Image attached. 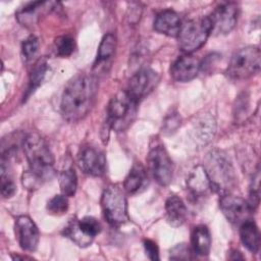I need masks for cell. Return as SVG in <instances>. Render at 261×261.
Returning <instances> with one entry per match:
<instances>
[{"mask_svg": "<svg viewBox=\"0 0 261 261\" xmlns=\"http://www.w3.org/2000/svg\"><path fill=\"white\" fill-rule=\"evenodd\" d=\"M101 206L105 219L112 226H120L127 221V202L119 186L110 185L104 190Z\"/></svg>", "mask_w": 261, "mask_h": 261, "instance_id": "obj_4", "label": "cell"}, {"mask_svg": "<svg viewBox=\"0 0 261 261\" xmlns=\"http://www.w3.org/2000/svg\"><path fill=\"white\" fill-rule=\"evenodd\" d=\"M219 207L226 219L233 224H242L251 219L250 217L254 212L248 201L230 194H224L220 197Z\"/></svg>", "mask_w": 261, "mask_h": 261, "instance_id": "obj_10", "label": "cell"}, {"mask_svg": "<svg viewBox=\"0 0 261 261\" xmlns=\"http://www.w3.org/2000/svg\"><path fill=\"white\" fill-rule=\"evenodd\" d=\"M68 209V199L63 194L55 195L47 203V211L52 215H62Z\"/></svg>", "mask_w": 261, "mask_h": 261, "instance_id": "obj_28", "label": "cell"}, {"mask_svg": "<svg viewBox=\"0 0 261 261\" xmlns=\"http://www.w3.org/2000/svg\"><path fill=\"white\" fill-rule=\"evenodd\" d=\"M75 48L74 39L69 36H60L55 39V49L59 56L67 57L71 55Z\"/></svg>", "mask_w": 261, "mask_h": 261, "instance_id": "obj_29", "label": "cell"}, {"mask_svg": "<svg viewBox=\"0 0 261 261\" xmlns=\"http://www.w3.org/2000/svg\"><path fill=\"white\" fill-rule=\"evenodd\" d=\"M206 171L210 177L213 189H227L231 187L236 180L232 165L222 152H211L209 154L208 168Z\"/></svg>", "mask_w": 261, "mask_h": 261, "instance_id": "obj_7", "label": "cell"}, {"mask_svg": "<svg viewBox=\"0 0 261 261\" xmlns=\"http://www.w3.org/2000/svg\"><path fill=\"white\" fill-rule=\"evenodd\" d=\"M137 104L126 91H120L113 96L107 107L106 125L108 128L122 130L128 126L135 116Z\"/></svg>", "mask_w": 261, "mask_h": 261, "instance_id": "obj_5", "label": "cell"}, {"mask_svg": "<svg viewBox=\"0 0 261 261\" xmlns=\"http://www.w3.org/2000/svg\"><path fill=\"white\" fill-rule=\"evenodd\" d=\"M201 69V62L195 56L185 54L177 57L170 67V75L176 82L186 83L195 79Z\"/></svg>", "mask_w": 261, "mask_h": 261, "instance_id": "obj_14", "label": "cell"}, {"mask_svg": "<svg viewBox=\"0 0 261 261\" xmlns=\"http://www.w3.org/2000/svg\"><path fill=\"white\" fill-rule=\"evenodd\" d=\"M0 178H1V195L3 198H10L16 192V186L8 170V158H1L0 167Z\"/></svg>", "mask_w": 261, "mask_h": 261, "instance_id": "obj_24", "label": "cell"}, {"mask_svg": "<svg viewBox=\"0 0 261 261\" xmlns=\"http://www.w3.org/2000/svg\"><path fill=\"white\" fill-rule=\"evenodd\" d=\"M187 188L195 197L205 196L213 190L212 182L204 166L197 165L191 170L187 178Z\"/></svg>", "mask_w": 261, "mask_h": 261, "instance_id": "obj_15", "label": "cell"}, {"mask_svg": "<svg viewBox=\"0 0 261 261\" xmlns=\"http://www.w3.org/2000/svg\"><path fill=\"white\" fill-rule=\"evenodd\" d=\"M98 91L97 81L88 74L79 73L65 86L60 102L62 116L69 122L83 119L91 111Z\"/></svg>", "mask_w": 261, "mask_h": 261, "instance_id": "obj_1", "label": "cell"}, {"mask_svg": "<svg viewBox=\"0 0 261 261\" xmlns=\"http://www.w3.org/2000/svg\"><path fill=\"white\" fill-rule=\"evenodd\" d=\"M144 248L146 251L147 256L150 260H159V249L155 242L151 240H145L144 241Z\"/></svg>", "mask_w": 261, "mask_h": 261, "instance_id": "obj_33", "label": "cell"}, {"mask_svg": "<svg viewBox=\"0 0 261 261\" xmlns=\"http://www.w3.org/2000/svg\"><path fill=\"white\" fill-rule=\"evenodd\" d=\"M240 239L242 244L251 253L256 254L260 246V233L256 223L252 219H248L241 224Z\"/></svg>", "mask_w": 261, "mask_h": 261, "instance_id": "obj_20", "label": "cell"}, {"mask_svg": "<svg viewBox=\"0 0 261 261\" xmlns=\"http://www.w3.org/2000/svg\"><path fill=\"white\" fill-rule=\"evenodd\" d=\"M146 180V170L144 166L137 162L133 165L123 182V190L128 194H136L144 186Z\"/></svg>", "mask_w": 261, "mask_h": 261, "instance_id": "obj_21", "label": "cell"}, {"mask_svg": "<svg viewBox=\"0 0 261 261\" xmlns=\"http://www.w3.org/2000/svg\"><path fill=\"white\" fill-rule=\"evenodd\" d=\"M63 233L65 237L70 239L73 243H75L80 247H87L89 246L93 240L87 238L79 228L77 219H71L67 225L64 227Z\"/></svg>", "mask_w": 261, "mask_h": 261, "instance_id": "obj_25", "label": "cell"}, {"mask_svg": "<svg viewBox=\"0 0 261 261\" xmlns=\"http://www.w3.org/2000/svg\"><path fill=\"white\" fill-rule=\"evenodd\" d=\"M39 49V40L35 36H30L21 44V54L25 61L31 60Z\"/></svg>", "mask_w": 261, "mask_h": 261, "instance_id": "obj_30", "label": "cell"}, {"mask_svg": "<svg viewBox=\"0 0 261 261\" xmlns=\"http://www.w3.org/2000/svg\"><path fill=\"white\" fill-rule=\"evenodd\" d=\"M165 212L166 220L171 226H181L187 220L188 210L186 204L176 195H171L166 199Z\"/></svg>", "mask_w": 261, "mask_h": 261, "instance_id": "obj_17", "label": "cell"}, {"mask_svg": "<svg viewBox=\"0 0 261 261\" xmlns=\"http://www.w3.org/2000/svg\"><path fill=\"white\" fill-rule=\"evenodd\" d=\"M153 28L159 34L168 37H177L181 28V21L175 11L166 9L156 15Z\"/></svg>", "mask_w": 261, "mask_h": 261, "instance_id": "obj_16", "label": "cell"}, {"mask_svg": "<svg viewBox=\"0 0 261 261\" xmlns=\"http://www.w3.org/2000/svg\"><path fill=\"white\" fill-rule=\"evenodd\" d=\"M192 250L196 255L207 256L211 248V236L206 225L200 224L193 228L191 234Z\"/></svg>", "mask_w": 261, "mask_h": 261, "instance_id": "obj_19", "label": "cell"}, {"mask_svg": "<svg viewBox=\"0 0 261 261\" xmlns=\"http://www.w3.org/2000/svg\"><path fill=\"white\" fill-rule=\"evenodd\" d=\"M47 71H48V62H47L46 58L38 59L36 61V63L34 64L33 68L31 70V73H30L28 89H27L25 95L23 97L24 100L28 99L39 88V86L44 81Z\"/></svg>", "mask_w": 261, "mask_h": 261, "instance_id": "obj_22", "label": "cell"}, {"mask_svg": "<svg viewBox=\"0 0 261 261\" xmlns=\"http://www.w3.org/2000/svg\"><path fill=\"white\" fill-rule=\"evenodd\" d=\"M212 33L216 35H226L230 33L237 24L239 17V6L234 2H225L218 5L209 15Z\"/></svg>", "mask_w": 261, "mask_h": 261, "instance_id": "obj_11", "label": "cell"}, {"mask_svg": "<svg viewBox=\"0 0 261 261\" xmlns=\"http://www.w3.org/2000/svg\"><path fill=\"white\" fill-rule=\"evenodd\" d=\"M22 149L31 172L40 180L50 179L54 175V157L41 136L36 133L27 135L22 140Z\"/></svg>", "mask_w": 261, "mask_h": 261, "instance_id": "obj_2", "label": "cell"}, {"mask_svg": "<svg viewBox=\"0 0 261 261\" xmlns=\"http://www.w3.org/2000/svg\"><path fill=\"white\" fill-rule=\"evenodd\" d=\"M115 48H116V37L112 33H108L104 35L98 48L97 62H102L110 58L114 54Z\"/></svg>", "mask_w": 261, "mask_h": 261, "instance_id": "obj_26", "label": "cell"}, {"mask_svg": "<svg viewBox=\"0 0 261 261\" xmlns=\"http://www.w3.org/2000/svg\"><path fill=\"white\" fill-rule=\"evenodd\" d=\"M77 225L81 231L91 240H93L101 231L100 222L92 216H86V217H83L82 219H79Z\"/></svg>", "mask_w": 261, "mask_h": 261, "instance_id": "obj_27", "label": "cell"}, {"mask_svg": "<svg viewBox=\"0 0 261 261\" xmlns=\"http://www.w3.org/2000/svg\"><path fill=\"white\" fill-rule=\"evenodd\" d=\"M260 49L247 46L237 51L227 66L226 73L232 80H244L256 74L260 69Z\"/></svg>", "mask_w": 261, "mask_h": 261, "instance_id": "obj_6", "label": "cell"}, {"mask_svg": "<svg viewBox=\"0 0 261 261\" xmlns=\"http://www.w3.org/2000/svg\"><path fill=\"white\" fill-rule=\"evenodd\" d=\"M179 124H180V117H179L178 113H176V112L171 113L165 118L163 129L165 133L175 132V129L179 126Z\"/></svg>", "mask_w": 261, "mask_h": 261, "instance_id": "obj_32", "label": "cell"}, {"mask_svg": "<svg viewBox=\"0 0 261 261\" xmlns=\"http://www.w3.org/2000/svg\"><path fill=\"white\" fill-rule=\"evenodd\" d=\"M149 169L160 186H168L173 175V163L163 145L151 147L148 155Z\"/></svg>", "mask_w": 261, "mask_h": 261, "instance_id": "obj_8", "label": "cell"}, {"mask_svg": "<svg viewBox=\"0 0 261 261\" xmlns=\"http://www.w3.org/2000/svg\"><path fill=\"white\" fill-rule=\"evenodd\" d=\"M59 187L61 193L66 197H72L77 188V176L72 167L62 170L59 174Z\"/></svg>", "mask_w": 261, "mask_h": 261, "instance_id": "obj_23", "label": "cell"}, {"mask_svg": "<svg viewBox=\"0 0 261 261\" xmlns=\"http://www.w3.org/2000/svg\"><path fill=\"white\" fill-rule=\"evenodd\" d=\"M52 4V2L48 1L30 2L16 12V18L22 25L32 27L38 21L42 12H44Z\"/></svg>", "mask_w": 261, "mask_h": 261, "instance_id": "obj_18", "label": "cell"}, {"mask_svg": "<svg viewBox=\"0 0 261 261\" xmlns=\"http://www.w3.org/2000/svg\"><path fill=\"white\" fill-rule=\"evenodd\" d=\"M231 254H233V256H230V257H229V259L236 260V259H243V258H244V257L241 255V253H240L239 251H236V250H233V251L231 252Z\"/></svg>", "mask_w": 261, "mask_h": 261, "instance_id": "obj_34", "label": "cell"}, {"mask_svg": "<svg viewBox=\"0 0 261 261\" xmlns=\"http://www.w3.org/2000/svg\"><path fill=\"white\" fill-rule=\"evenodd\" d=\"M15 232L22 250L34 252L39 244L40 232L36 223L27 215H20L15 220Z\"/></svg>", "mask_w": 261, "mask_h": 261, "instance_id": "obj_13", "label": "cell"}, {"mask_svg": "<svg viewBox=\"0 0 261 261\" xmlns=\"http://www.w3.org/2000/svg\"><path fill=\"white\" fill-rule=\"evenodd\" d=\"M212 33V24L209 15L190 19L181 24L178 33L180 49L187 54L200 49Z\"/></svg>", "mask_w": 261, "mask_h": 261, "instance_id": "obj_3", "label": "cell"}, {"mask_svg": "<svg viewBox=\"0 0 261 261\" xmlns=\"http://www.w3.org/2000/svg\"><path fill=\"white\" fill-rule=\"evenodd\" d=\"M158 82L159 74L155 70L149 67L142 68L129 79L125 91L128 96L138 103L154 90Z\"/></svg>", "mask_w": 261, "mask_h": 261, "instance_id": "obj_9", "label": "cell"}, {"mask_svg": "<svg viewBox=\"0 0 261 261\" xmlns=\"http://www.w3.org/2000/svg\"><path fill=\"white\" fill-rule=\"evenodd\" d=\"M193 250L187 244H177L169 252L171 260H190L193 259Z\"/></svg>", "mask_w": 261, "mask_h": 261, "instance_id": "obj_31", "label": "cell"}, {"mask_svg": "<svg viewBox=\"0 0 261 261\" xmlns=\"http://www.w3.org/2000/svg\"><path fill=\"white\" fill-rule=\"evenodd\" d=\"M81 169L92 176H102L106 171V158L103 152L95 147H83L79 153Z\"/></svg>", "mask_w": 261, "mask_h": 261, "instance_id": "obj_12", "label": "cell"}]
</instances>
